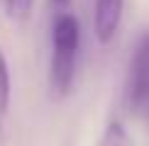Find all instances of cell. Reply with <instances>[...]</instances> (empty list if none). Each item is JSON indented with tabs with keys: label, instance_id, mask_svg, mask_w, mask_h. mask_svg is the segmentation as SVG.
I'll list each match as a JSON object with an SVG mask.
<instances>
[{
	"label": "cell",
	"instance_id": "cell-1",
	"mask_svg": "<svg viewBox=\"0 0 149 146\" xmlns=\"http://www.w3.org/2000/svg\"><path fill=\"white\" fill-rule=\"evenodd\" d=\"M81 41V24L71 12H56L52 24V85L59 95H66L76 76V56Z\"/></svg>",
	"mask_w": 149,
	"mask_h": 146
},
{
	"label": "cell",
	"instance_id": "cell-2",
	"mask_svg": "<svg viewBox=\"0 0 149 146\" xmlns=\"http://www.w3.org/2000/svg\"><path fill=\"white\" fill-rule=\"evenodd\" d=\"M127 102L139 117H144L149 122V32L139 36L132 61H130Z\"/></svg>",
	"mask_w": 149,
	"mask_h": 146
},
{
	"label": "cell",
	"instance_id": "cell-3",
	"mask_svg": "<svg viewBox=\"0 0 149 146\" xmlns=\"http://www.w3.org/2000/svg\"><path fill=\"white\" fill-rule=\"evenodd\" d=\"M122 5L125 0H95L93 3V29H95L98 41L110 44L115 39L122 20Z\"/></svg>",
	"mask_w": 149,
	"mask_h": 146
},
{
	"label": "cell",
	"instance_id": "cell-4",
	"mask_svg": "<svg viewBox=\"0 0 149 146\" xmlns=\"http://www.w3.org/2000/svg\"><path fill=\"white\" fill-rule=\"evenodd\" d=\"M10 93H12V83H10V63L8 56L0 49V127H3V119L8 114L10 107Z\"/></svg>",
	"mask_w": 149,
	"mask_h": 146
},
{
	"label": "cell",
	"instance_id": "cell-5",
	"mask_svg": "<svg viewBox=\"0 0 149 146\" xmlns=\"http://www.w3.org/2000/svg\"><path fill=\"white\" fill-rule=\"evenodd\" d=\"M100 146H132V141H130L125 127L117 124V122H113V124L108 127V132H105V136H103V144H100Z\"/></svg>",
	"mask_w": 149,
	"mask_h": 146
},
{
	"label": "cell",
	"instance_id": "cell-6",
	"mask_svg": "<svg viewBox=\"0 0 149 146\" xmlns=\"http://www.w3.org/2000/svg\"><path fill=\"white\" fill-rule=\"evenodd\" d=\"M34 0H5V10L12 20H27L32 15Z\"/></svg>",
	"mask_w": 149,
	"mask_h": 146
},
{
	"label": "cell",
	"instance_id": "cell-7",
	"mask_svg": "<svg viewBox=\"0 0 149 146\" xmlns=\"http://www.w3.org/2000/svg\"><path fill=\"white\" fill-rule=\"evenodd\" d=\"M52 3H54V5H59V8H64V5L69 3V0H52Z\"/></svg>",
	"mask_w": 149,
	"mask_h": 146
}]
</instances>
